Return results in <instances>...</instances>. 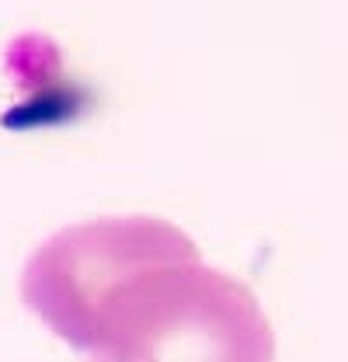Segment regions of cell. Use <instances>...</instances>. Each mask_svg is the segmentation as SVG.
<instances>
[{
	"mask_svg": "<svg viewBox=\"0 0 348 362\" xmlns=\"http://www.w3.org/2000/svg\"><path fill=\"white\" fill-rule=\"evenodd\" d=\"M91 362H275L258 296L195 262L153 265L119 286L87 327Z\"/></svg>",
	"mask_w": 348,
	"mask_h": 362,
	"instance_id": "6da1fadb",
	"label": "cell"
},
{
	"mask_svg": "<svg viewBox=\"0 0 348 362\" xmlns=\"http://www.w3.org/2000/svg\"><path fill=\"white\" fill-rule=\"evenodd\" d=\"M192 237L161 216H101L52 233L21 269V300L74 352L105 300L153 265L195 262Z\"/></svg>",
	"mask_w": 348,
	"mask_h": 362,
	"instance_id": "7a4b0ae2",
	"label": "cell"
}]
</instances>
